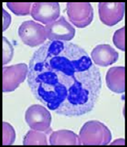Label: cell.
<instances>
[{
	"label": "cell",
	"instance_id": "1",
	"mask_svg": "<svg viewBox=\"0 0 127 147\" xmlns=\"http://www.w3.org/2000/svg\"><path fill=\"white\" fill-rule=\"evenodd\" d=\"M28 86L38 100L58 115L79 117L92 111L102 77L85 50L75 43L48 41L29 61Z\"/></svg>",
	"mask_w": 127,
	"mask_h": 147
},
{
	"label": "cell",
	"instance_id": "2",
	"mask_svg": "<svg viewBox=\"0 0 127 147\" xmlns=\"http://www.w3.org/2000/svg\"><path fill=\"white\" fill-rule=\"evenodd\" d=\"M111 138L112 135L109 128L97 120L85 123L79 135L80 145H108Z\"/></svg>",
	"mask_w": 127,
	"mask_h": 147
},
{
	"label": "cell",
	"instance_id": "3",
	"mask_svg": "<svg viewBox=\"0 0 127 147\" xmlns=\"http://www.w3.org/2000/svg\"><path fill=\"white\" fill-rule=\"evenodd\" d=\"M25 119L28 126L33 130L46 134L51 131L52 115L44 106L35 104L29 107L25 111Z\"/></svg>",
	"mask_w": 127,
	"mask_h": 147
},
{
	"label": "cell",
	"instance_id": "4",
	"mask_svg": "<svg viewBox=\"0 0 127 147\" xmlns=\"http://www.w3.org/2000/svg\"><path fill=\"white\" fill-rule=\"evenodd\" d=\"M18 34L23 42L31 48L44 44L47 39L45 27L32 20L23 22L19 28Z\"/></svg>",
	"mask_w": 127,
	"mask_h": 147
},
{
	"label": "cell",
	"instance_id": "5",
	"mask_svg": "<svg viewBox=\"0 0 127 147\" xmlns=\"http://www.w3.org/2000/svg\"><path fill=\"white\" fill-rule=\"evenodd\" d=\"M66 11L70 21L79 28L88 26L94 19V9L89 2H68Z\"/></svg>",
	"mask_w": 127,
	"mask_h": 147
},
{
	"label": "cell",
	"instance_id": "6",
	"mask_svg": "<svg viewBox=\"0 0 127 147\" xmlns=\"http://www.w3.org/2000/svg\"><path fill=\"white\" fill-rule=\"evenodd\" d=\"M28 71L29 66L25 63L3 67L2 92H11L16 90L27 77Z\"/></svg>",
	"mask_w": 127,
	"mask_h": 147
},
{
	"label": "cell",
	"instance_id": "7",
	"mask_svg": "<svg viewBox=\"0 0 127 147\" xmlns=\"http://www.w3.org/2000/svg\"><path fill=\"white\" fill-rule=\"evenodd\" d=\"M46 37L49 41L70 42L74 38L76 30L64 16L45 27Z\"/></svg>",
	"mask_w": 127,
	"mask_h": 147
},
{
	"label": "cell",
	"instance_id": "8",
	"mask_svg": "<svg viewBox=\"0 0 127 147\" xmlns=\"http://www.w3.org/2000/svg\"><path fill=\"white\" fill-rule=\"evenodd\" d=\"M31 16L36 21L49 25L60 16V5L57 2H36L32 4Z\"/></svg>",
	"mask_w": 127,
	"mask_h": 147
},
{
	"label": "cell",
	"instance_id": "9",
	"mask_svg": "<svg viewBox=\"0 0 127 147\" xmlns=\"http://www.w3.org/2000/svg\"><path fill=\"white\" fill-rule=\"evenodd\" d=\"M98 9L102 22L108 26H114L124 18L125 4L123 2H100Z\"/></svg>",
	"mask_w": 127,
	"mask_h": 147
},
{
	"label": "cell",
	"instance_id": "10",
	"mask_svg": "<svg viewBox=\"0 0 127 147\" xmlns=\"http://www.w3.org/2000/svg\"><path fill=\"white\" fill-rule=\"evenodd\" d=\"M91 56L93 63L102 67L114 64L119 58L117 51L107 44H102L95 47L91 51Z\"/></svg>",
	"mask_w": 127,
	"mask_h": 147
},
{
	"label": "cell",
	"instance_id": "11",
	"mask_svg": "<svg viewBox=\"0 0 127 147\" xmlns=\"http://www.w3.org/2000/svg\"><path fill=\"white\" fill-rule=\"evenodd\" d=\"M108 88L111 92L122 94L125 92V67H111L105 77Z\"/></svg>",
	"mask_w": 127,
	"mask_h": 147
},
{
	"label": "cell",
	"instance_id": "12",
	"mask_svg": "<svg viewBox=\"0 0 127 147\" xmlns=\"http://www.w3.org/2000/svg\"><path fill=\"white\" fill-rule=\"evenodd\" d=\"M51 145H80L79 136L70 130L53 131L49 136Z\"/></svg>",
	"mask_w": 127,
	"mask_h": 147
},
{
	"label": "cell",
	"instance_id": "13",
	"mask_svg": "<svg viewBox=\"0 0 127 147\" xmlns=\"http://www.w3.org/2000/svg\"><path fill=\"white\" fill-rule=\"evenodd\" d=\"M47 137L44 131L29 130L23 138V145H47Z\"/></svg>",
	"mask_w": 127,
	"mask_h": 147
},
{
	"label": "cell",
	"instance_id": "14",
	"mask_svg": "<svg viewBox=\"0 0 127 147\" xmlns=\"http://www.w3.org/2000/svg\"><path fill=\"white\" fill-rule=\"evenodd\" d=\"M6 5L16 16H27L31 13L32 4L30 2H8Z\"/></svg>",
	"mask_w": 127,
	"mask_h": 147
},
{
	"label": "cell",
	"instance_id": "15",
	"mask_svg": "<svg viewBox=\"0 0 127 147\" xmlns=\"http://www.w3.org/2000/svg\"><path fill=\"white\" fill-rule=\"evenodd\" d=\"M3 145H12L16 139V132L11 124L3 122Z\"/></svg>",
	"mask_w": 127,
	"mask_h": 147
},
{
	"label": "cell",
	"instance_id": "16",
	"mask_svg": "<svg viewBox=\"0 0 127 147\" xmlns=\"http://www.w3.org/2000/svg\"><path fill=\"white\" fill-rule=\"evenodd\" d=\"M3 41V59H2V64L6 65L11 61L14 56V48H13L11 43L8 40L5 36L2 37Z\"/></svg>",
	"mask_w": 127,
	"mask_h": 147
},
{
	"label": "cell",
	"instance_id": "17",
	"mask_svg": "<svg viewBox=\"0 0 127 147\" xmlns=\"http://www.w3.org/2000/svg\"><path fill=\"white\" fill-rule=\"evenodd\" d=\"M113 42L117 49L125 51V28L118 29L114 32Z\"/></svg>",
	"mask_w": 127,
	"mask_h": 147
},
{
	"label": "cell",
	"instance_id": "18",
	"mask_svg": "<svg viewBox=\"0 0 127 147\" xmlns=\"http://www.w3.org/2000/svg\"><path fill=\"white\" fill-rule=\"evenodd\" d=\"M2 13H3V28H2V31L3 32L5 31H6L8 27L11 25V15L5 11V10H2Z\"/></svg>",
	"mask_w": 127,
	"mask_h": 147
},
{
	"label": "cell",
	"instance_id": "19",
	"mask_svg": "<svg viewBox=\"0 0 127 147\" xmlns=\"http://www.w3.org/2000/svg\"><path fill=\"white\" fill-rule=\"evenodd\" d=\"M124 144H125V140H124V139H122V138L114 140V142L111 143V145H124Z\"/></svg>",
	"mask_w": 127,
	"mask_h": 147
}]
</instances>
